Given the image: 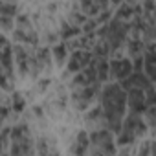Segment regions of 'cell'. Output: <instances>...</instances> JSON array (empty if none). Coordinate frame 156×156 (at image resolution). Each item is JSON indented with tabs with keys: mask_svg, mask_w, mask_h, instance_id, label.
I'll return each instance as SVG.
<instances>
[{
	"mask_svg": "<svg viewBox=\"0 0 156 156\" xmlns=\"http://www.w3.org/2000/svg\"><path fill=\"white\" fill-rule=\"evenodd\" d=\"M9 114V108H6V107H0V123L4 121V118Z\"/></svg>",
	"mask_w": 156,
	"mask_h": 156,
	"instance_id": "ac0fdd59",
	"label": "cell"
},
{
	"mask_svg": "<svg viewBox=\"0 0 156 156\" xmlns=\"http://www.w3.org/2000/svg\"><path fill=\"white\" fill-rule=\"evenodd\" d=\"M77 33H81V26H77V24H73V22H70V20H64V22H62V30H61L62 39H72V37L77 35Z\"/></svg>",
	"mask_w": 156,
	"mask_h": 156,
	"instance_id": "5bb4252c",
	"label": "cell"
},
{
	"mask_svg": "<svg viewBox=\"0 0 156 156\" xmlns=\"http://www.w3.org/2000/svg\"><path fill=\"white\" fill-rule=\"evenodd\" d=\"M17 11H19V4L0 2V28H2L4 31L13 30L15 19H17Z\"/></svg>",
	"mask_w": 156,
	"mask_h": 156,
	"instance_id": "9c48e42d",
	"label": "cell"
},
{
	"mask_svg": "<svg viewBox=\"0 0 156 156\" xmlns=\"http://www.w3.org/2000/svg\"><path fill=\"white\" fill-rule=\"evenodd\" d=\"M77 8L81 9V13L85 17H94V15H99L105 9H108L110 4H105V2H81Z\"/></svg>",
	"mask_w": 156,
	"mask_h": 156,
	"instance_id": "7c38bea8",
	"label": "cell"
},
{
	"mask_svg": "<svg viewBox=\"0 0 156 156\" xmlns=\"http://www.w3.org/2000/svg\"><path fill=\"white\" fill-rule=\"evenodd\" d=\"M130 73H132V61H129L127 57H116L108 61V77H114L118 83L127 79Z\"/></svg>",
	"mask_w": 156,
	"mask_h": 156,
	"instance_id": "8992f818",
	"label": "cell"
},
{
	"mask_svg": "<svg viewBox=\"0 0 156 156\" xmlns=\"http://www.w3.org/2000/svg\"><path fill=\"white\" fill-rule=\"evenodd\" d=\"M101 112L110 132H119L127 110V92L118 83H108L101 88Z\"/></svg>",
	"mask_w": 156,
	"mask_h": 156,
	"instance_id": "6da1fadb",
	"label": "cell"
},
{
	"mask_svg": "<svg viewBox=\"0 0 156 156\" xmlns=\"http://www.w3.org/2000/svg\"><path fill=\"white\" fill-rule=\"evenodd\" d=\"M9 87H11V83H9V79L6 77V72H4V68L0 66V88L2 90H9Z\"/></svg>",
	"mask_w": 156,
	"mask_h": 156,
	"instance_id": "9a60e30c",
	"label": "cell"
},
{
	"mask_svg": "<svg viewBox=\"0 0 156 156\" xmlns=\"http://www.w3.org/2000/svg\"><path fill=\"white\" fill-rule=\"evenodd\" d=\"M140 156H151V145H149V143L141 147V151H140Z\"/></svg>",
	"mask_w": 156,
	"mask_h": 156,
	"instance_id": "e0dca14e",
	"label": "cell"
},
{
	"mask_svg": "<svg viewBox=\"0 0 156 156\" xmlns=\"http://www.w3.org/2000/svg\"><path fill=\"white\" fill-rule=\"evenodd\" d=\"M15 39L20 41V42H28V44H37L39 42V37H37V33H35L28 15H17Z\"/></svg>",
	"mask_w": 156,
	"mask_h": 156,
	"instance_id": "5b68a950",
	"label": "cell"
},
{
	"mask_svg": "<svg viewBox=\"0 0 156 156\" xmlns=\"http://www.w3.org/2000/svg\"><path fill=\"white\" fill-rule=\"evenodd\" d=\"M147 125H145V119L143 116H138V114H127V118H123V123H121V130L118 132L119 138H118V143L119 145H130L138 136H141L145 132Z\"/></svg>",
	"mask_w": 156,
	"mask_h": 156,
	"instance_id": "3957f363",
	"label": "cell"
},
{
	"mask_svg": "<svg viewBox=\"0 0 156 156\" xmlns=\"http://www.w3.org/2000/svg\"><path fill=\"white\" fill-rule=\"evenodd\" d=\"M0 66L4 68L6 72V77L9 79V83H13V46L9 44V41L0 35Z\"/></svg>",
	"mask_w": 156,
	"mask_h": 156,
	"instance_id": "52a82bcc",
	"label": "cell"
},
{
	"mask_svg": "<svg viewBox=\"0 0 156 156\" xmlns=\"http://www.w3.org/2000/svg\"><path fill=\"white\" fill-rule=\"evenodd\" d=\"M92 61V51L88 50H75L72 51L70 59H68V64H66V73H77L81 72L83 68L88 66V62Z\"/></svg>",
	"mask_w": 156,
	"mask_h": 156,
	"instance_id": "ba28073f",
	"label": "cell"
},
{
	"mask_svg": "<svg viewBox=\"0 0 156 156\" xmlns=\"http://www.w3.org/2000/svg\"><path fill=\"white\" fill-rule=\"evenodd\" d=\"M88 149H90V140H88V134L87 132H79L73 141V147H72V154L73 156H88Z\"/></svg>",
	"mask_w": 156,
	"mask_h": 156,
	"instance_id": "8fae6325",
	"label": "cell"
},
{
	"mask_svg": "<svg viewBox=\"0 0 156 156\" xmlns=\"http://www.w3.org/2000/svg\"><path fill=\"white\" fill-rule=\"evenodd\" d=\"M9 140H11L9 156H33V140L30 127L26 123L15 125L9 132Z\"/></svg>",
	"mask_w": 156,
	"mask_h": 156,
	"instance_id": "7a4b0ae2",
	"label": "cell"
},
{
	"mask_svg": "<svg viewBox=\"0 0 156 156\" xmlns=\"http://www.w3.org/2000/svg\"><path fill=\"white\" fill-rule=\"evenodd\" d=\"M13 108L17 112H20L24 108V99L20 98V94H13Z\"/></svg>",
	"mask_w": 156,
	"mask_h": 156,
	"instance_id": "2e32d148",
	"label": "cell"
},
{
	"mask_svg": "<svg viewBox=\"0 0 156 156\" xmlns=\"http://www.w3.org/2000/svg\"><path fill=\"white\" fill-rule=\"evenodd\" d=\"M13 59L17 61L19 72H20L22 75L30 72V68H31V55H30V51H28L26 48H22L20 44H17V46L13 48Z\"/></svg>",
	"mask_w": 156,
	"mask_h": 156,
	"instance_id": "30bf717a",
	"label": "cell"
},
{
	"mask_svg": "<svg viewBox=\"0 0 156 156\" xmlns=\"http://www.w3.org/2000/svg\"><path fill=\"white\" fill-rule=\"evenodd\" d=\"M51 53H53L55 62H57V64H62V62L68 59V44H66V42H59V44H55L53 50H51Z\"/></svg>",
	"mask_w": 156,
	"mask_h": 156,
	"instance_id": "4fadbf2b",
	"label": "cell"
},
{
	"mask_svg": "<svg viewBox=\"0 0 156 156\" xmlns=\"http://www.w3.org/2000/svg\"><path fill=\"white\" fill-rule=\"evenodd\" d=\"M101 92V83H94V85H88V87H83V88H73V103L77 108L85 110Z\"/></svg>",
	"mask_w": 156,
	"mask_h": 156,
	"instance_id": "277c9868",
	"label": "cell"
}]
</instances>
